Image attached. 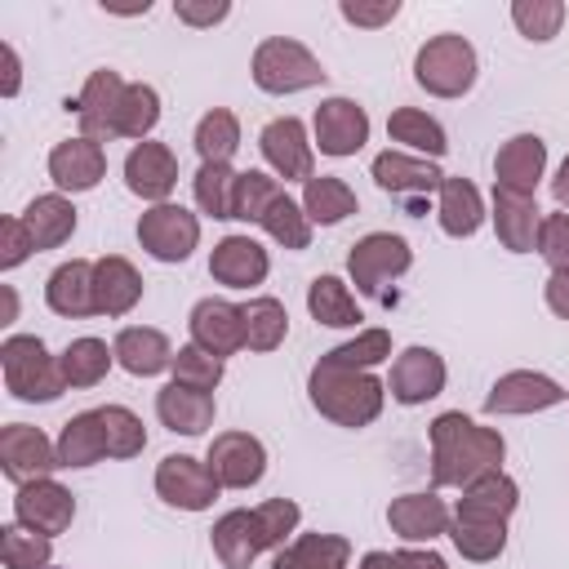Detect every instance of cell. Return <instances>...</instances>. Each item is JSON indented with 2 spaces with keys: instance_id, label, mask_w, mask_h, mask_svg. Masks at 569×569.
Wrapping results in <instances>:
<instances>
[{
  "instance_id": "cell-60",
  "label": "cell",
  "mask_w": 569,
  "mask_h": 569,
  "mask_svg": "<svg viewBox=\"0 0 569 569\" xmlns=\"http://www.w3.org/2000/svg\"><path fill=\"white\" fill-rule=\"evenodd\" d=\"M13 316H18V293L4 284V320H13Z\"/></svg>"
},
{
  "instance_id": "cell-26",
  "label": "cell",
  "mask_w": 569,
  "mask_h": 569,
  "mask_svg": "<svg viewBox=\"0 0 569 569\" xmlns=\"http://www.w3.org/2000/svg\"><path fill=\"white\" fill-rule=\"evenodd\" d=\"M213 391H196L182 382H164L156 391V418L178 436H204L213 427Z\"/></svg>"
},
{
  "instance_id": "cell-59",
  "label": "cell",
  "mask_w": 569,
  "mask_h": 569,
  "mask_svg": "<svg viewBox=\"0 0 569 569\" xmlns=\"http://www.w3.org/2000/svg\"><path fill=\"white\" fill-rule=\"evenodd\" d=\"M551 196H556L560 209H569V156L560 160V169H556V178H551Z\"/></svg>"
},
{
  "instance_id": "cell-13",
  "label": "cell",
  "mask_w": 569,
  "mask_h": 569,
  "mask_svg": "<svg viewBox=\"0 0 569 569\" xmlns=\"http://www.w3.org/2000/svg\"><path fill=\"white\" fill-rule=\"evenodd\" d=\"M311 142L325 156H356L369 142V111L356 98H325L311 116Z\"/></svg>"
},
{
  "instance_id": "cell-45",
  "label": "cell",
  "mask_w": 569,
  "mask_h": 569,
  "mask_svg": "<svg viewBox=\"0 0 569 569\" xmlns=\"http://www.w3.org/2000/svg\"><path fill=\"white\" fill-rule=\"evenodd\" d=\"M236 182H240V173L231 164H200L196 169V204L209 218H236Z\"/></svg>"
},
{
  "instance_id": "cell-40",
  "label": "cell",
  "mask_w": 569,
  "mask_h": 569,
  "mask_svg": "<svg viewBox=\"0 0 569 569\" xmlns=\"http://www.w3.org/2000/svg\"><path fill=\"white\" fill-rule=\"evenodd\" d=\"M240 311H244V347H249V351H276V347L284 342V333H289V311H284L280 298L262 293V298H249Z\"/></svg>"
},
{
  "instance_id": "cell-35",
  "label": "cell",
  "mask_w": 569,
  "mask_h": 569,
  "mask_svg": "<svg viewBox=\"0 0 569 569\" xmlns=\"http://www.w3.org/2000/svg\"><path fill=\"white\" fill-rule=\"evenodd\" d=\"M387 133H391V142H400V147H409V151H418L427 160H440L449 151V138H445L440 120H431L418 107H396L387 116Z\"/></svg>"
},
{
  "instance_id": "cell-12",
  "label": "cell",
  "mask_w": 569,
  "mask_h": 569,
  "mask_svg": "<svg viewBox=\"0 0 569 569\" xmlns=\"http://www.w3.org/2000/svg\"><path fill=\"white\" fill-rule=\"evenodd\" d=\"M13 520L27 525L31 533L58 538L76 520V498L53 476L49 480H31V485H18V493H13Z\"/></svg>"
},
{
  "instance_id": "cell-18",
  "label": "cell",
  "mask_w": 569,
  "mask_h": 569,
  "mask_svg": "<svg viewBox=\"0 0 569 569\" xmlns=\"http://www.w3.org/2000/svg\"><path fill=\"white\" fill-rule=\"evenodd\" d=\"M187 325H191V342L204 347L218 360H227V356H236L244 347V311L236 302H227V298H200L191 307Z\"/></svg>"
},
{
  "instance_id": "cell-7",
  "label": "cell",
  "mask_w": 569,
  "mask_h": 569,
  "mask_svg": "<svg viewBox=\"0 0 569 569\" xmlns=\"http://www.w3.org/2000/svg\"><path fill=\"white\" fill-rule=\"evenodd\" d=\"M138 244L156 262H187L191 249L200 244V218L182 204H151L138 218Z\"/></svg>"
},
{
  "instance_id": "cell-24",
  "label": "cell",
  "mask_w": 569,
  "mask_h": 569,
  "mask_svg": "<svg viewBox=\"0 0 569 569\" xmlns=\"http://www.w3.org/2000/svg\"><path fill=\"white\" fill-rule=\"evenodd\" d=\"M142 298V276L129 258L107 253L93 262V307L98 316H129Z\"/></svg>"
},
{
  "instance_id": "cell-15",
  "label": "cell",
  "mask_w": 569,
  "mask_h": 569,
  "mask_svg": "<svg viewBox=\"0 0 569 569\" xmlns=\"http://www.w3.org/2000/svg\"><path fill=\"white\" fill-rule=\"evenodd\" d=\"M204 462H209V471H213V480L222 489H249L267 471V449L249 431H222V436L209 440Z\"/></svg>"
},
{
  "instance_id": "cell-8",
  "label": "cell",
  "mask_w": 569,
  "mask_h": 569,
  "mask_svg": "<svg viewBox=\"0 0 569 569\" xmlns=\"http://www.w3.org/2000/svg\"><path fill=\"white\" fill-rule=\"evenodd\" d=\"M262 160L276 169L284 182H311L316 178V142L307 138V124L298 116H276L258 133Z\"/></svg>"
},
{
  "instance_id": "cell-42",
  "label": "cell",
  "mask_w": 569,
  "mask_h": 569,
  "mask_svg": "<svg viewBox=\"0 0 569 569\" xmlns=\"http://www.w3.org/2000/svg\"><path fill=\"white\" fill-rule=\"evenodd\" d=\"M276 244H284V249H307L311 244V218H307V209L289 196V191H280L271 204H267V213H262V222H258Z\"/></svg>"
},
{
  "instance_id": "cell-48",
  "label": "cell",
  "mask_w": 569,
  "mask_h": 569,
  "mask_svg": "<svg viewBox=\"0 0 569 569\" xmlns=\"http://www.w3.org/2000/svg\"><path fill=\"white\" fill-rule=\"evenodd\" d=\"M173 382L196 387V391H213V387L222 382V360H218V356H209L204 347L187 342V347H178V351H173Z\"/></svg>"
},
{
  "instance_id": "cell-43",
  "label": "cell",
  "mask_w": 569,
  "mask_h": 569,
  "mask_svg": "<svg viewBox=\"0 0 569 569\" xmlns=\"http://www.w3.org/2000/svg\"><path fill=\"white\" fill-rule=\"evenodd\" d=\"M98 422H102V436H107V458H138L147 449V427H142V418L133 409L102 405Z\"/></svg>"
},
{
  "instance_id": "cell-56",
  "label": "cell",
  "mask_w": 569,
  "mask_h": 569,
  "mask_svg": "<svg viewBox=\"0 0 569 569\" xmlns=\"http://www.w3.org/2000/svg\"><path fill=\"white\" fill-rule=\"evenodd\" d=\"M173 13H178V22H187V27H213V22H222V18L231 13V4H227V0H204V4L178 0Z\"/></svg>"
},
{
  "instance_id": "cell-34",
  "label": "cell",
  "mask_w": 569,
  "mask_h": 569,
  "mask_svg": "<svg viewBox=\"0 0 569 569\" xmlns=\"http://www.w3.org/2000/svg\"><path fill=\"white\" fill-rule=\"evenodd\" d=\"M22 222H27L31 240H36V249H58V244H67L71 231H76V204H71L67 196L49 191V196H36V200L22 209Z\"/></svg>"
},
{
  "instance_id": "cell-25",
  "label": "cell",
  "mask_w": 569,
  "mask_h": 569,
  "mask_svg": "<svg viewBox=\"0 0 569 569\" xmlns=\"http://www.w3.org/2000/svg\"><path fill=\"white\" fill-rule=\"evenodd\" d=\"M111 351H116V365H120L124 373H133V378H156V373L173 369V347H169V338H164L160 329H151V325H129V329H120L116 342H111Z\"/></svg>"
},
{
  "instance_id": "cell-53",
  "label": "cell",
  "mask_w": 569,
  "mask_h": 569,
  "mask_svg": "<svg viewBox=\"0 0 569 569\" xmlns=\"http://www.w3.org/2000/svg\"><path fill=\"white\" fill-rule=\"evenodd\" d=\"M360 569H449V565H445V556H436V551L405 547V551H365Z\"/></svg>"
},
{
  "instance_id": "cell-22",
  "label": "cell",
  "mask_w": 569,
  "mask_h": 569,
  "mask_svg": "<svg viewBox=\"0 0 569 569\" xmlns=\"http://www.w3.org/2000/svg\"><path fill=\"white\" fill-rule=\"evenodd\" d=\"M271 271V258L267 249L253 240V236H222L209 253V276L227 289H249V284H262Z\"/></svg>"
},
{
  "instance_id": "cell-2",
  "label": "cell",
  "mask_w": 569,
  "mask_h": 569,
  "mask_svg": "<svg viewBox=\"0 0 569 569\" xmlns=\"http://www.w3.org/2000/svg\"><path fill=\"white\" fill-rule=\"evenodd\" d=\"M307 396H311V405L329 422H338V427H369L382 413L387 387L369 369H347V365H333L329 356H320L311 378H307Z\"/></svg>"
},
{
  "instance_id": "cell-11",
  "label": "cell",
  "mask_w": 569,
  "mask_h": 569,
  "mask_svg": "<svg viewBox=\"0 0 569 569\" xmlns=\"http://www.w3.org/2000/svg\"><path fill=\"white\" fill-rule=\"evenodd\" d=\"M218 489H222V485L213 480L209 462H200V458H191V453H169V458H160V467H156V493H160L169 507H178V511H204V507H213Z\"/></svg>"
},
{
  "instance_id": "cell-10",
  "label": "cell",
  "mask_w": 569,
  "mask_h": 569,
  "mask_svg": "<svg viewBox=\"0 0 569 569\" xmlns=\"http://www.w3.org/2000/svg\"><path fill=\"white\" fill-rule=\"evenodd\" d=\"M0 471L13 485H31V480H49L58 471V445L27 422H9L0 431Z\"/></svg>"
},
{
  "instance_id": "cell-50",
  "label": "cell",
  "mask_w": 569,
  "mask_h": 569,
  "mask_svg": "<svg viewBox=\"0 0 569 569\" xmlns=\"http://www.w3.org/2000/svg\"><path fill=\"white\" fill-rule=\"evenodd\" d=\"M325 356L333 365H347V369H373V365H382L391 356V333L387 329H360L351 342H342V347H333Z\"/></svg>"
},
{
  "instance_id": "cell-36",
  "label": "cell",
  "mask_w": 569,
  "mask_h": 569,
  "mask_svg": "<svg viewBox=\"0 0 569 569\" xmlns=\"http://www.w3.org/2000/svg\"><path fill=\"white\" fill-rule=\"evenodd\" d=\"M307 311L316 325H329V329H351L360 325V307H356V293L338 280V276H316L307 284Z\"/></svg>"
},
{
  "instance_id": "cell-30",
  "label": "cell",
  "mask_w": 569,
  "mask_h": 569,
  "mask_svg": "<svg viewBox=\"0 0 569 569\" xmlns=\"http://www.w3.org/2000/svg\"><path fill=\"white\" fill-rule=\"evenodd\" d=\"M436 196H440V200H436V213H440L445 236L467 240V236L480 231V222H485V200H480V187H476L471 178H449V173H445V182H440Z\"/></svg>"
},
{
  "instance_id": "cell-23",
  "label": "cell",
  "mask_w": 569,
  "mask_h": 569,
  "mask_svg": "<svg viewBox=\"0 0 569 569\" xmlns=\"http://www.w3.org/2000/svg\"><path fill=\"white\" fill-rule=\"evenodd\" d=\"M449 520L453 516H449V507L436 493H400L387 507V525L405 542H431V538L449 533Z\"/></svg>"
},
{
  "instance_id": "cell-37",
  "label": "cell",
  "mask_w": 569,
  "mask_h": 569,
  "mask_svg": "<svg viewBox=\"0 0 569 569\" xmlns=\"http://www.w3.org/2000/svg\"><path fill=\"white\" fill-rule=\"evenodd\" d=\"M449 538H453V547H458L462 560L485 565V560H498V556H502V547H507V525H502V520H480V516H458V511H453Z\"/></svg>"
},
{
  "instance_id": "cell-32",
  "label": "cell",
  "mask_w": 569,
  "mask_h": 569,
  "mask_svg": "<svg viewBox=\"0 0 569 569\" xmlns=\"http://www.w3.org/2000/svg\"><path fill=\"white\" fill-rule=\"evenodd\" d=\"M520 507V485L507 476V471H493V476H480L476 485L462 489L458 498V516H480V520H511V511Z\"/></svg>"
},
{
  "instance_id": "cell-16",
  "label": "cell",
  "mask_w": 569,
  "mask_h": 569,
  "mask_svg": "<svg viewBox=\"0 0 569 569\" xmlns=\"http://www.w3.org/2000/svg\"><path fill=\"white\" fill-rule=\"evenodd\" d=\"M547 173V142L538 133H516L493 156V191L533 196Z\"/></svg>"
},
{
  "instance_id": "cell-5",
  "label": "cell",
  "mask_w": 569,
  "mask_h": 569,
  "mask_svg": "<svg viewBox=\"0 0 569 569\" xmlns=\"http://www.w3.org/2000/svg\"><path fill=\"white\" fill-rule=\"evenodd\" d=\"M325 67L320 58L302 44V40H289V36H267L258 49H253V84L262 93H302V89H316L325 84Z\"/></svg>"
},
{
  "instance_id": "cell-57",
  "label": "cell",
  "mask_w": 569,
  "mask_h": 569,
  "mask_svg": "<svg viewBox=\"0 0 569 569\" xmlns=\"http://www.w3.org/2000/svg\"><path fill=\"white\" fill-rule=\"evenodd\" d=\"M542 298L560 320H569V271H551L542 284Z\"/></svg>"
},
{
  "instance_id": "cell-28",
  "label": "cell",
  "mask_w": 569,
  "mask_h": 569,
  "mask_svg": "<svg viewBox=\"0 0 569 569\" xmlns=\"http://www.w3.org/2000/svg\"><path fill=\"white\" fill-rule=\"evenodd\" d=\"M209 542H213V556L222 560V569H249L262 551V533H258L253 511L236 507V511L218 516L209 529Z\"/></svg>"
},
{
  "instance_id": "cell-1",
  "label": "cell",
  "mask_w": 569,
  "mask_h": 569,
  "mask_svg": "<svg viewBox=\"0 0 569 569\" xmlns=\"http://www.w3.org/2000/svg\"><path fill=\"white\" fill-rule=\"evenodd\" d=\"M431 485L436 489H467L480 476L502 471L507 440L493 427L471 422L462 409H449L431 422Z\"/></svg>"
},
{
  "instance_id": "cell-55",
  "label": "cell",
  "mask_w": 569,
  "mask_h": 569,
  "mask_svg": "<svg viewBox=\"0 0 569 569\" xmlns=\"http://www.w3.org/2000/svg\"><path fill=\"white\" fill-rule=\"evenodd\" d=\"M338 13L351 22V27H387L396 13H400V0H378V4H360V0H342Z\"/></svg>"
},
{
  "instance_id": "cell-17",
  "label": "cell",
  "mask_w": 569,
  "mask_h": 569,
  "mask_svg": "<svg viewBox=\"0 0 569 569\" xmlns=\"http://www.w3.org/2000/svg\"><path fill=\"white\" fill-rule=\"evenodd\" d=\"M124 187L147 204H169L178 187V156L164 142H138L124 156Z\"/></svg>"
},
{
  "instance_id": "cell-27",
  "label": "cell",
  "mask_w": 569,
  "mask_h": 569,
  "mask_svg": "<svg viewBox=\"0 0 569 569\" xmlns=\"http://www.w3.org/2000/svg\"><path fill=\"white\" fill-rule=\"evenodd\" d=\"M493 231L502 240V249L511 253H529L538 249V227H542V213H538V200L533 196H511V191H493Z\"/></svg>"
},
{
  "instance_id": "cell-39",
  "label": "cell",
  "mask_w": 569,
  "mask_h": 569,
  "mask_svg": "<svg viewBox=\"0 0 569 569\" xmlns=\"http://www.w3.org/2000/svg\"><path fill=\"white\" fill-rule=\"evenodd\" d=\"M302 209H307V218H311V222L333 227V222H342V218H351V213H356V191H351L342 178L320 173V178L302 182Z\"/></svg>"
},
{
  "instance_id": "cell-21",
  "label": "cell",
  "mask_w": 569,
  "mask_h": 569,
  "mask_svg": "<svg viewBox=\"0 0 569 569\" xmlns=\"http://www.w3.org/2000/svg\"><path fill=\"white\" fill-rule=\"evenodd\" d=\"M107 173V151L93 138H62L49 151V178L58 191H93Z\"/></svg>"
},
{
  "instance_id": "cell-38",
  "label": "cell",
  "mask_w": 569,
  "mask_h": 569,
  "mask_svg": "<svg viewBox=\"0 0 569 569\" xmlns=\"http://www.w3.org/2000/svg\"><path fill=\"white\" fill-rule=\"evenodd\" d=\"M191 142H196L200 164H231V156L240 151V120H236V111H227V107L204 111Z\"/></svg>"
},
{
  "instance_id": "cell-41",
  "label": "cell",
  "mask_w": 569,
  "mask_h": 569,
  "mask_svg": "<svg viewBox=\"0 0 569 569\" xmlns=\"http://www.w3.org/2000/svg\"><path fill=\"white\" fill-rule=\"evenodd\" d=\"M111 360H116V351H111L102 338H71L67 351L58 356L67 387H98V382L107 378Z\"/></svg>"
},
{
  "instance_id": "cell-49",
  "label": "cell",
  "mask_w": 569,
  "mask_h": 569,
  "mask_svg": "<svg viewBox=\"0 0 569 569\" xmlns=\"http://www.w3.org/2000/svg\"><path fill=\"white\" fill-rule=\"evenodd\" d=\"M253 520H258V533H262V551H280L289 542V533L298 529L302 511L293 498H267L262 507H253Z\"/></svg>"
},
{
  "instance_id": "cell-4",
  "label": "cell",
  "mask_w": 569,
  "mask_h": 569,
  "mask_svg": "<svg viewBox=\"0 0 569 569\" xmlns=\"http://www.w3.org/2000/svg\"><path fill=\"white\" fill-rule=\"evenodd\" d=\"M476 71H480L476 49H471V40L458 36V31L431 36V40L418 49V58H413V80H418L431 98H462V93H471Z\"/></svg>"
},
{
  "instance_id": "cell-14",
  "label": "cell",
  "mask_w": 569,
  "mask_h": 569,
  "mask_svg": "<svg viewBox=\"0 0 569 569\" xmlns=\"http://www.w3.org/2000/svg\"><path fill=\"white\" fill-rule=\"evenodd\" d=\"M565 400H569V391L556 378H547L538 369H511L489 387L485 413H542V409L565 405Z\"/></svg>"
},
{
  "instance_id": "cell-6",
  "label": "cell",
  "mask_w": 569,
  "mask_h": 569,
  "mask_svg": "<svg viewBox=\"0 0 569 569\" xmlns=\"http://www.w3.org/2000/svg\"><path fill=\"white\" fill-rule=\"evenodd\" d=\"M413 262V249L405 236H391V231H369L351 244L347 253V271L356 280V289L365 298H387V284L396 276H405Z\"/></svg>"
},
{
  "instance_id": "cell-47",
  "label": "cell",
  "mask_w": 569,
  "mask_h": 569,
  "mask_svg": "<svg viewBox=\"0 0 569 569\" xmlns=\"http://www.w3.org/2000/svg\"><path fill=\"white\" fill-rule=\"evenodd\" d=\"M511 22L525 40H551L560 36V22H565V4L560 0H516L511 4Z\"/></svg>"
},
{
  "instance_id": "cell-54",
  "label": "cell",
  "mask_w": 569,
  "mask_h": 569,
  "mask_svg": "<svg viewBox=\"0 0 569 569\" xmlns=\"http://www.w3.org/2000/svg\"><path fill=\"white\" fill-rule=\"evenodd\" d=\"M31 249H36V240H31L27 222L22 218H0V267L4 271L22 267L31 258Z\"/></svg>"
},
{
  "instance_id": "cell-51",
  "label": "cell",
  "mask_w": 569,
  "mask_h": 569,
  "mask_svg": "<svg viewBox=\"0 0 569 569\" xmlns=\"http://www.w3.org/2000/svg\"><path fill=\"white\" fill-rule=\"evenodd\" d=\"M280 191H284V187H280L276 178H267V173H258V169H244L240 182H236V218H240V222H262L267 204H271Z\"/></svg>"
},
{
  "instance_id": "cell-58",
  "label": "cell",
  "mask_w": 569,
  "mask_h": 569,
  "mask_svg": "<svg viewBox=\"0 0 569 569\" xmlns=\"http://www.w3.org/2000/svg\"><path fill=\"white\" fill-rule=\"evenodd\" d=\"M0 58H4V80H0V93L13 98L22 89V62H18V49L13 44H0Z\"/></svg>"
},
{
  "instance_id": "cell-3",
  "label": "cell",
  "mask_w": 569,
  "mask_h": 569,
  "mask_svg": "<svg viewBox=\"0 0 569 569\" xmlns=\"http://www.w3.org/2000/svg\"><path fill=\"white\" fill-rule=\"evenodd\" d=\"M0 369H4V387L13 400L49 405L67 391L58 356H49V347L36 333H9L0 342Z\"/></svg>"
},
{
  "instance_id": "cell-33",
  "label": "cell",
  "mask_w": 569,
  "mask_h": 569,
  "mask_svg": "<svg viewBox=\"0 0 569 569\" xmlns=\"http://www.w3.org/2000/svg\"><path fill=\"white\" fill-rule=\"evenodd\" d=\"M58 467H93L107 458V436H102V422H98V409H84L76 418L62 422L58 431Z\"/></svg>"
},
{
  "instance_id": "cell-9",
  "label": "cell",
  "mask_w": 569,
  "mask_h": 569,
  "mask_svg": "<svg viewBox=\"0 0 569 569\" xmlns=\"http://www.w3.org/2000/svg\"><path fill=\"white\" fill-rule=\"evenodd\" d=\"M124 89H129V84L120 80V71H111V67L89 71L80 98H67V111L80 116V138H93V142L120 138V133H116V120H120Z\"/></svg>"
},
{
  "instance_id": "cell-52",
  "label": "cell",
  "mask_w": 569,
  "mask_h": 569,
  "mask_svg": "<svg viewBox=\"0 0 569 569\" xmlns=\"http://www.w3.org/2000/svg\"><path fill=\"white\" fill-rule=\"evenodd\" d=\"M538 253L551 271H569V213H547L538 227Z\"/></svg>"
},
{
  "instance_id": "cell-44",
  "label": "cell",
  "mask_w": 569,
  "mask_h": 569,
  "mask_svg": "<svg viewBox=\"0 0 569 569\" xmlns=\"http://www.w3.org/2000/svg\"><path fill=\"white\" fill-rule=\"evenodd\" d=\"M0 560L4 569H49L53 560V538L44 533H31L27 525H4L0 529Z\"/></svg>"
},
{
  "instance_id": "cell-29",
  "label": "cell",
  "mask_w": 569,
  "mask_h": 569,
  "mask_svg": "<svg viewBox=\"0 0 569 569\" xmlns=\"http://www.w3.org/2000/svg\"><path fill=\"white\" fill-rule=\"evenodd\" d=\"M44 302H49V311H58L67 320L98 316V307H93V262H84V258L62 262L44 284Z\"/></svg>"
},
{
  "instance_id": "cell-19",
  "label": "cell",
  "mask_w": 569,
  "mask_h": 569,
  "mask_svg": "<svg viewBox=\"0 0 569 569\" xmlns=\"http://www.w3.org/2000/svg\"><path fill=\"white\" fill-rule=\"evenodd\" d=\"M396 405H427L445 391V360L431 347H405L391 365V382H387Z\"/></svg>"
},
{
  "instance_id": "cell-20",
  "label": "cell",
  "mask_w": 569,
  "mask_h": 569,
  "mask_svg": "<svg viewBox=\"0 0 569 569\" xmlns=\"http://www.w3.org/2000/svg\"><path fill=\"white\" fill-rule=\"evenodd\" d=\"M373 182H378L382 191H391V196H400V200L418 204L422 196L440 191L445 173H440V169H436V160H427V156L382 151V156H373Z\"/></svg>"
},
{
  "instance_id": "cell-46",
  "label": "cell",
  "mask_w": 569,
  "mask_h": 569,
  "mask_svg": "<svg viewBox=\"0 0 569 569\" xmlns=\"http://www.w3.org/2000/svg\"><path fill=\"white\" fill-rule=\"evenodd\" d=\"M156 120H160V93H156L151 84H129V89H124V102H120L116 133L147 142V133L156 129Z\"/></svg>"
},
{
  "instance_id": "cell-31",
  "label": "cell",
  "mask_w": 569,
  "mask_h": 569,
  "mask_svg": "<svg viewBox=\"0 0 569 569\" xmlns=\"http://www.w3.org/2000/svg\"><path fill=\"white\" fill-rule=\"evenodd\" d=\"M351 542L342 533H302L284 542L271 560V569H347Z\"/></svg>"
}]
</instances>
